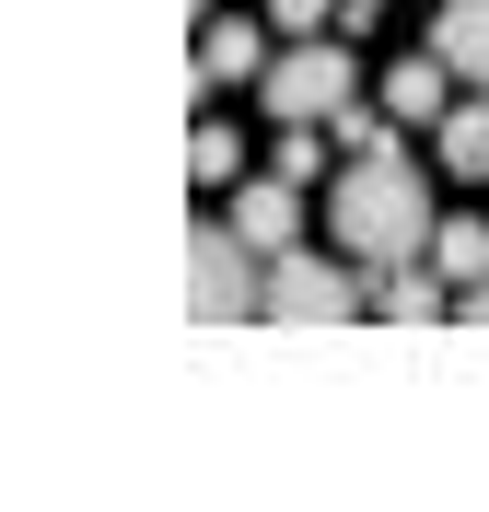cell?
<instances>
[{
	"mask_svg": "<svg viewBox=\"0 0 489 512\" xmlns=\"http://www.w3.org/2000/svg\"><path fill=\"white\" fill-rule=\"evenodd\" d=\"M466 326H489V280H466Z\"/></svg>",
	"mask_w": 489,
	"mask_h": 512,
	"instance_id": "2e32d148",
	"label": "cell"
},
{
	"mask_svg": "<svg viewBox=\"0 0 489 512\" xmlns=\"http://www.w3.org/2000/svg\"><path fill=\"white\" fill-rule=\"evenodd\" d=\"M326 12H338V0H268V24H280V35H326Z\"/></svg>",
	"mask_w": 489,
	"mask_h": 512,
	"instance_id": "5bb4252c",
	"label": "cell"
},
{
	"mask_svg": "<svg viewBox=\"0 0 489 512\" xmlns=\"http://www.w3.org/2000/svg\"><path fill=\"white\" fill-rule=\"evenodd\" d=\"M233 233L257 256H292V233H303V187L292 175H257V187H233Z\"/></svg>",
	"mask_w": 489,
	"mask_h": 512,
	"instance_id": "5b68a950",
	"label": "cell"
},
{
	"mask_svg": "<svg viewBox=\"0 0 489 512\" xmlns=\"http://www.w3.org/2000/svg\"><path fill=\"white\" fill-rule=\"evenodd\" d=\"M187 303H198V326L268 315V256L245 245L233 222H198V233H187Z\"/></svg>",
	"mask_w": 489,
	"mask_h": 512,
	"instance_id": "7a4b0ae2",
	"label": "cell"
},
{
	"mask_svg": "<svg viewBox=\"0 0 489 512\" xmlns=\"http://www.w3.org/2000/svg\"><path fill=\"white\" fill-rule=\"evenodd\" d=\"M338 24H350V35H361V24H385V0H338Z\"/></svg>",
	"mask_w": 489,
	"mask_h": 512,
	"instance_id": "9a60e30c",
	"label": "cell"
},
{
	"mask_svg": "<svg viewBox=\"0 0 489 512\" xmlns=\"http://www.w3.org/2000/svg\"><path fill=\"white\" fill-rule=\"evenodd\" d=\"M373 303H385L396 326H431V315H443V268H420V256H408V268H385V291H373Z\"/></svg>",
	"mask_w": 489,
	"mask_h": 512,
	"instance_id": "9c48e42d",
	"label": "cell"
},
{
	"mask_svg": "<svg viewBox=\"0 0 489 512\" xmlns=\"http://www.w3.org/2000/svg\"><path fill=\"white\" fill-rule=\"evenodd\" d=\"M268 70V35L245 24V12H210L198 24V94H222V82H257Z\"/></svg>",
	"mask_w": 489,
	"mask_h": 512,
	"instance_id": "8992f818",
	"label": "cell"
},
{
	"mask_svg": "<svg viewBox=\"0 0 489 512\" xmlns=\"http://www.w3.org/2000/svg\"><path fill=\"white\" fill-rule=\"evenodd\" d=\"M187 175H198V187H233V175H245V152H233V128H222V117H198V128H187Z\"/></svg>",
	"mask_w": 489,
	"mask_h": 512,
	"instance_id": "7c38bea8",
	"label": "cell"
},
{
	"mask_svg": "<svg viewBox=\"0 0 489 512\" xmlns=\"http://www.w3.org/2000/svg\"><path fill=\"white\" fill-rule=\"evenodd\" d=\"M268 315H280V326H350L361 315V280L292 245V256H268Z\"/></svg>",
	"mask_w": 489,
	"mask_h": 512,
	"instance_id": "277c9868",
	"label": "cell"
},
{
	"mask_svg": "<svg viewBox=\"0 0 489 512\" xmlns=\"http://www.w3.org/2000/svg\"><path fill=\"white\" fill-rule=\"evenodd\" d=\"M268 117H315V128H338V105H361V70H350V47L338 35H292L280 59H268Z\"/></svg>",
	"mask_w": 489,
	"mask_h": 512,
	"instance_id": "3957f363",
	"label": "cell"
},
{
	"mask_svg": "<svg viewBox=\"0 0 489 512\" xmlns=\"http://www.w3.org/2000/svg\"><path fill=\"white\" fill-rule=\"evenodd\" d=\"M431 47L455 59V82H478V94H489V0H443V24H431Z\"/></svg>",
	"mask_w": 489,
	"mask_h": 512,
	"instance_id": "ba28073f",
	"label": "cell"
},
{
	"mask_svg": "<svg viewBox=\"0 0 489 512\" xmlns=\"http://www.w3.org/2000/svg\"><path fill=\"white\" fill-rule=\"evenodd\" d=\"M396 128H408L396 105H338V152H350V163H373V152H396Z\"/></svg>",
	"mask_w": 489,
	"mask_h": 512,
	"instance_id": "4fadbf2b",
	"label": "cell"
},
{
	"mask_svg": "<svg viewBox=\"0 0 489 512\" xmlns=\"http://www.w3.org/2000/svg\"><path fill=\"white\" fill-rule=\"evenodd\" d=\"M326 222H338V245H350L361 268H408V256H431V187H420L396 152H373V163L338 175Z\"/></svg>",
	"mask_w": 489,
	"mask_h": 512,
	"instance_id": "6da1fadb",
	"label": "cell"
},
{
	"mask_svg": "<svg viewBox=\"0 0 489 512\" xmlns=\"http://www.w3.org/2000/svg\"><path fill=\"white\" fill-rule=\"evenodd\" d=\"M385 105H396L408 128H443V117H455V59H443V47L396 59V70H385Z\"/></svg>",
	"mask_w": 489,
	"mask_h": 512,
	"instance_id": "52a82bcc",
	"label": "cell"
},
{
	"mask_svg": "<svg viewBox=\"0 0 489 512\" xmlns=\"http://www.w3.org/2000/svg\"><path fill=\"white\" fill-rule=\"evenodd\" d=\"M431 140H443V175H489V94H478V105H455Z\"/></svg>",
	"mask_w": 489,
	"mask_h": 512,
	"instance_id": "8fae6325",
	"label": "cell"
},
{
	"mask_svg": "<svg viewBox=\"0 0 489 512\" xmlns=\"http://www.w3.org/2000/svg\"><path fill=\"white\" fill-rule=\"evenodd\" d=\"M431 268H443V280H489V222H431Z\"/></svg>",
	"mask_w": 489,
	"mask_h": 512,
	"instance_id": "30bf717a",
	"label": "cell"
}]
</instances>
